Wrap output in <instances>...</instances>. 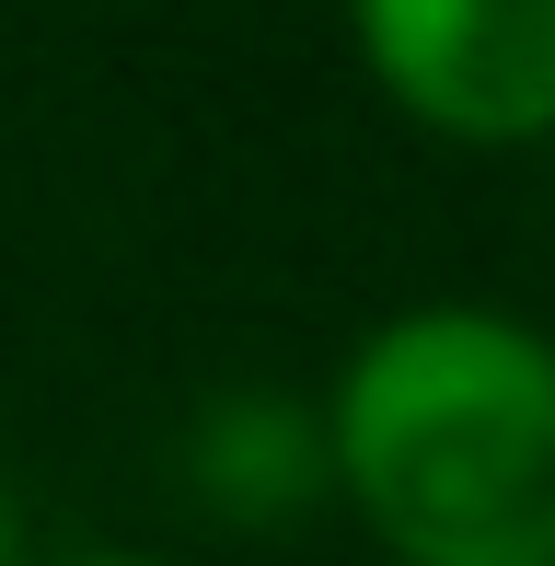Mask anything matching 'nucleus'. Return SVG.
<instances>
[{
    "label": "nucleus",
    "mask_w": 555,
    "mask_h": 566,
    "mask_svg": "<svg viewBox=\"0 0 555 566\" xmlns=\"http://www.w3.org/2000/svg\"><path fill=\"white\" fill-rule=\"evenodd\" d=\"M336 485L406 566H555V336L486 301H417L324 394Z\"/></svg>",
    "instance_id": "1"
},
{
    "label": "nucleus",
    "mask_w": 555,
    "mask_h": 566,
    "mask_svg": "<svg viewBox=\"0 0 555 566\" xmlns=\"http://www.w3.org/2000/svg\"><path fill=\"white\" fill-rule=\"evenodd\" d=\"M370 82L440 139H544L555 127V0H347Z\"/></svg>",
    "instance_id": "2"
},
{
    "label": "nucleus",
    "mask_w": 555,
    "mask_h": 566,
    "mask_svg": "<svg viewBox=\"0 0 555 566\" xmlns=\"http://www.w3.org/2000/svg\"><path fill=\"white\" fill-rule=\"evenodd\" d=\"M186 474L209 485L232 521H266V509H301L324 474H336V440H324V417H301V405L232 394V405H209V428H197Z\"/></svg>",
    "instance_id": "3"
},
{
    "label": "nucleus",
    "mask_w": 555,
    "mask_h": 566,
    "mask_svg": "<svg viewBox=\"0 0 555 566\" xmlns=\"http://www.w3.org/2000/svg\"><path fill=\"white\" fill-rule=\"evenodd\" d=\"M46 566H174V555H139V544H70V555H46Z\"/></svg>",
    "instance_id": "4"
},
{
    "label": "nucleus",
    "mask_w": 555,
    "mask_h": 566,
    "mask_svg": "<svg viewBox=\"0 0 555 566\" xmlns=\"http://www.w3.org/2000/svg\"><path fill=\"white\" fill-rule=\"evenodd\" d=\"M0 566H23V509H12V474H0Z\"/></svg>",
    "instance_id": "5"
}]
</instances>
